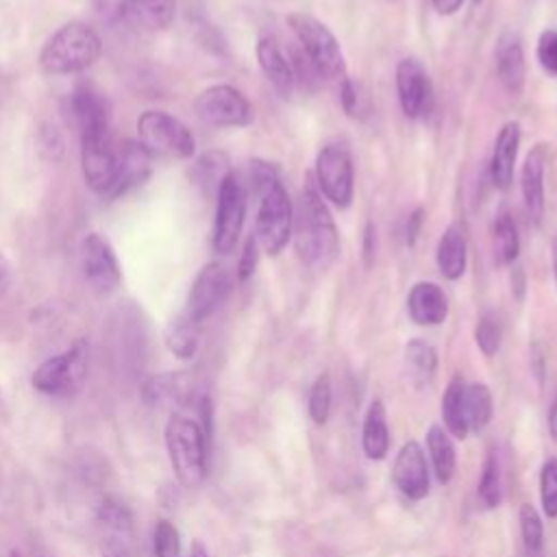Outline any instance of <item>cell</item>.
Instances as JSON below:
<instances>
[{
	"label": "cell",
	"mask_w": 557,
	"mask_h": 557,
	"mask_svg": "<svg viewBox=\"0 0 557 557\" xmlns=\"http://www.w3.org/2000/svg\"><path fill=\"white\" fill-rule=\"evenodd\" d=\"M294 244L300 261L311 270H326L339 252L335 222L322 200V194L307 185L294 209Z\"/></svg>",
	"instance_id": "obj_1"
},
{
	"label": "cell",
	"mask_w": 557,
	"mask_h": 557,
	"mask_svg": "<svg viewBox=\"0 0 557 557\" xmlns=\"http://www.w3.org/2000/svg\"><path fill=\"white\" fill-rule=\"evenodd\" d=\"M163 437L176 481L189 490L198 487L207 476L209 455V437L202 431L200 422L185 413H172L165 424Z\"/></svg>",
	"instance_id": "obj_2"
},
{
	"label": "cell",
	"mask_w": 557,
	"mask_h": 557,
	"mask_svg": "<svg viewBox=\"0 0 557 557\" xmlns=\"http://www.w3.org/2000/svg\"><path fill=\"white\" fill-rule=\"evenodd\" d=\"M102 52V41L98 33L83 24L70 22L63 24L52 37L44 44L39 54V65L46 74H78L91 67Z\"/></svg>",
	"instance_id": "obj_3"
},
{
	"label": "cell",
	"mask_w": 557,
	"mask_h": 557,
	"mask_svg": "<svg viewBox=\"0 0 557 557\" xmlns=\"http://www.w3.org/2000/svg\"><path fill=\"white\" fill-rule=\"evenodd\" d=\"M294 35L298 37L309 63L315 72L329 81L346 78V63L335 35L315 17L307 13H292L287 17Z\"/></svg>",
	"instance_id": "obj_4"
},
{
	"label": "cell",
	"mask_w": 557,
	"mask_h": 557,
	"mask_svg": "<svg viewBox=\"0 0 557 557\" xmlns=\"http://www.w3.org/2000/svg\"><path fill=\"white\" fill-rule=\"evenodd\" d=\"M294 228V207L289 200L287 189L281 181H274L259 194V209H257V222H255V237L257 244L268 255H278Z\"/></svg>",
	"instance_id": "obj_5"
},
{
	"label": "cell",
	"mask_w": 557,
	"mask_h": 557,
	"mask_svg": "<svg viewBox=\"0 0 557 557\" xmlns=\"http://www.w3.org/2000/svg\"><path fill=\"white\" fill-rule=\"evenodd\" d=\"M89 372V346L85 342L72 344L67 350L46 359L33 372V385L50 396L76 394Z\"/></svg>",
	"instance_id": "obj_6"
},
{
	"label": "cell",
	"mask_w": 557,
	"mask_h": 557,
	"mask_svg": "<svg viewBox=\"0 0 557 557\" xmlns=\"http://www.w3.org/2000/svg\"><path fill=\"white\" fill-rule=\"evenodd\" d=\"M139 141L152 152L174 159H189L196 152V139L191 131L174 115L165 111H144L137 120Z\"/></svg>",
	"instance_id": "obj_7"
},
{
	"label": "cell",
	"mask_w": 557,
	"mask_h": 557,
	"mask_svg": "<svg viewBox=\"0 0 557 557\" xmlns=\"http://www.w3.org/2000/svg\"><path fill=\"white\" fill-rule=\"evenodd\" d=\"M246 220V191L237 174L228 172L218 187V205L213 220V250L220 255L233 252L239 242Z\"/></svg>",
	"instance_id": "obj_8"
},
{
	"label": "cell",
	"mask_w": 557,
	"mask_h": 557,
	"mask_svg": "<svg viewBox=\"0 0 557 557\" xmlns=\"http://www.w3.org/2000/svg\"><path fill=\"white\" fill-rule=\"evenodd\" d=\"M81 165L87 187L111 198L117 174V150L113 148L109 128L81 133Z\"/></svg>",
	"instance_id": "obj_9"
},
{
	"label": "cell",
	"mask_w": 557,
	"mask_h": 557,
	"mask_svg": "<svg viewBox=\"0 0 557 557\" xmlns=\"http://www.w3.org/2000/svg\"><path fill=\"white\" fill-rule=\"evenodd\" d=\"M315 181L320 194L335 207L346 209L355 196V168L346 146L329 144L318 152Z\"/></svg>",
	"instance_id": "obj_10"
},
{
	"label": "cell",
	"mask_w": 557,
	"mask_h": 557,
	"mask_svg": "<svg viewBox=\"0 0 557 557\" xmlns=\"http://www.w3.org/2000/svg\"><path fill=\"white\" fill-rule=\"evenodd\" d=\"M196 113L211 126H248L255 120L250 100L233 85H211L198 94Z\"/></svg>",
	"instance_id": "obj_11"
},
{
	"label": "cell",
	"mask_w": 557,
	"mask_h": 557,
	"mask_svg": "<svg viewBox=\"0 0 557 557\" xmlns=\"http://www.w3.org/2000/svg\"><path fill=\"white\" fill-rule=\"evenodd\" d=\"M81 272L85 283L100 296L113 294L122 283L117 257L100 233H89L81 242Z\"/></svg>",
	"instance_id": "obj_12"
},
{
	"label": "cell",
	"mask_w": 557,
	"mask_h": 557,
	"mask_svg": "<svg viewBox=\"0 0 557 557\" xmlns=\"http://www.w3.org/2000/svg\"><path fill=\"white\" fill-rule=\"evenodd\" d=\"M228 294H231L228 272L218 261H211L194 278L183 313L191 322L202 324L207 318H211L224 305Z\"/></svg>",
	"instance_id": "obj_13"
},
{
	"label": "cell",
	"mask_w": 557,
	"mask_h": 557,
	"mask_svg": "<svg viewBox=\"0 0 557 557\" xmlns=\"http://www.w3.org/2000/svg\"><path fill=\"white\" fill-rule=\"evenodd\" d=\"M396 91L400 109L407 117H420L431 109L433 87L429 72L416 59H403L396 65Z\"/></svg>",
	"instance_id": "obj_14"
},
{
	"label": "cell",
	"mask_w": 557,
	"mask_h": 557,
	"mask_svg": "<svg viewBox=\"0 0 557 557\" xmlns=\"http://www.w3.org/2000/svg\"><path fill=\"white\" fill-rule=\"evenodd\" d=\"M189 374L185 372H161L152 374L141 385V396L146 405H178V407H194L205 396Z\"/></svg>",
	"instance_id": "obj_15"
},
{
	"label": "cell",
	"mask_w": 557,
	"mask_h": 557,
	"mask_svg": "<svg viewBox=\"0 0 557 557\" xmlns=\"http://www.w3.org/2000/svg\"><path fill=\"white\" fill-rule=\"evenodd\" d=\"M392 481L398 487V492L405 494L409 500H420L429 494L431 479L426 455L416 440L405 442L403 448L398 450L392 468Z\"/></svg>",
	"instance_id": "obj_16"
},
{
	"label": "cell",
	"mask_w": 557,
	"mask_h": 557,
	"mask_svg": "<svg viewBox=\"0 0 557 557\" xmlns=\"http://www.w3.org/2000/svg\"><path fill=\"white\" fill-rule=\"evenodd\" d=\"M546 148L535 146L520 170V189H522V200H524V211L533 224L542 222L544 215V172H546Z\"/></svg>",
	"instance_id": "obj_17"
},
{
	"label": "cell",
	"mask_w": 557,
	"mask_h": 557,
	"mask_svg": "<svg viewBox=\"0 0 557 557\" xmlns=\"http://www.w3.org/2000/svg\"><path fill=\"white\" fill-rule=\"evenodd\" d=\"M152 172V152L141 141H124L117 150V174L111 198L126 194L128 189L141 185Z\"/></svg>",
	"instance_id": "obj_18"
},
{
	"label": "cell",
	"mask_w": 557,
	"mask_h": 557,
	"mask_svg": "<svg viewBox=\"0 0 557 557\" xmlns=\"http://www.w3.org/2000/svg\"><path fill=\"white\" fill-rule=\"evenodd\" d=\"M409 318L420 326L442 324L448 315V300L437 283H416L407 296Z\"/></svg>",
	"instance_id": "obj_19"
},
{
	"label": "cell",
	"mask_w": 557,
	"mask_h": 557,
	"mask_svg": "<svg viewBox=\"0 0 557 557\" xmlns=\"http://www.w3.org/2000/svg\"><path fill=\"white\" fill-rule=\"evenodd\" d=\"M496 72L503 87L511 94H520L524 87V52L518 33L505 30L496 41Z\"/></svg>",
	"instance_id": "obj_20"
},
{
	"label": "cell",
	"mask_w": 557,
	"mask_h": 557,
	"mask_svg": "<svg viewBox=\"0 0 557 557\" xmlns=\"http://www.w3.org/2000/svg\"><path fill=\"white\" fill-rule=\"evenodd\" d=\"M257 61H259V67H261L263 76L268 78V83L283 98H289L292 91H294V85H296V76H294V67H292L289 59L283 54L276 39H272V37H261L259 39Z\"/></svg>",
	"instance_id": "obj_21"
},
{
	"label": "cell",
	"mask_w": 557,
	"mask_h": 557,
	"mask_svg": "<svg viewBox=\"0 0 557 557\" xmlns=\"http://www.w3.org/2000/svg\"><path fill=\"white\" fill-rule=\"evenodd\" d=\"M518 146H520V124L507 122L496 135L492 159H490V176L494 187L507 189L511 185Z\"/></svg>",
	"instance_id": "obj_22"
},
{
	"label": "cell",
	"mask_w": 557,
	"mask_h": 557,
	"mask_svg": "<svg viewBox=\"0 0 557 557\" xmlns=\"http://www.w3.org/2000/svg\"><path fill=\"white\" fill-rule=\"evenodd\" d=\"M70 111L76 122L78 135L87 131L109 128V104L107 98L89 85H78L70 96Z\"/></svg>",
	"instance_id": "obj_23"
},
{
	"label": "cell",
	"mask_w": 557,
	"mask_h": 557,
	"mask_svg": "<svg viewBox=\"0 0 557 557\" xmlns=\"http://www.w3.org/2000/svg\"><path fill=\"white\" fill-rule=\"evenodd\" d=\"M437 268L448 281H457L468 261V239H466V226L461 222H453L446 226L437 242Z\"/></svg>",
	"instance_id": "obj_24"
},
{
	"label": "cell",
	"mask_w": 557,
	"mask_h": 557,
	"mask_svg": "<svg viewBox=\"0 0 557 557\" xmlns=\"http://www.w3.org/2000/svg\"><path fill=\"white\" fill-rule=\"evenodd\" d=\"M361 446L368 459L381 461L389 450V429H387V411L383 400L374 398L366 411L363 429H361Z\"/></svg>",
	"instance_id": "obj_25"
},
{
	"label": "cell",
	"mask_w": 557,
	"mask_h": 557,
	"mask_svg": "<svg viewBox=\"0 0 557 557\" xmlns=\"http://www.w3.org/2000/svg\"><path fill=\"white\" fill-rule=\"evenodd\" d=\"M426 450H429V457H431V463H433L435 479L442 485L450 483V479L455 474V468H457V453H455V444H453L448 431L433 424L426 431Z\"/></svg>",
	"instance_id": "obj_26"
},
{
	"label": "cell",
	"mask_w": 557,
	"mask_h": 557,
	"mask_svg": "<svg viewBox=\"0 0 557 557\" xmlns=\"http://www.w3.org/2000/svg\"><path fill=\"white\" fill-rule=\"evenodd\" d=\"M405 370L413 385L426 387L431 385L437 370V352L424 339H411L405 346Z\"/></svg>",
	"instance_id": "obj_27"
},
{
	"label": "cell",
	"mask_w": 557,
	"mask_h": 557,
	"mask_svg": "<svg viewBox=\"0 0 557 557\" xmlns=\"http://www.w3.org/2000/svg\"><path fill=\"white\" fill-rule=\"evenodd\" d=\"M463 411H466V424L468 431H483L494 413V403L490 387L483 383H466L463 387Z\"/></svg>",
	"instance_id": "obj_28"
},
{
	"label": "cell",
	"mask_w": 557,
	"mask_h": 557,
	"mask_svg": "<svg viewBox=\"0 0 557 557\" xmlns=\"http://www.w3.org/2000/svg\"><path fill=\"white\" fill-rule=\"evenodd\" d=\"M463 379L455 376L444 396H442V418H444V426L448 431V435L463 440L468 437V424H466V411H463Z\"/></svg>",
	"instance_id": "obj_29"
},
{
	"label": "cell",
	"mask_w": 557,
	"mask_h": 557,
	"mask_svg": "<svg viewBox=\"0 0 557 557\" xmlns=\"http://www.w3.org/2000/svg\"><path fill=\"white\" fill-rule=\"evenodd\" d=\"M200 324L191 322L185 313H178L165 329V344L178 359H191L198 350Z\"/></svg>",
	"instance_id": "obj_30"
},
{
	"label": "cell",
	"mask_w": 557,
	"mask_h": 557,
	"mask_svg": "<svg viewBox=\"0 0 557 557\" xmlns=\"http://www.w3.org/2000/svg\"><path fill=\"white\" fill-rule=\"evenodd\" d=\"M131 15L152 30H163L174 22L176 0H131Z\"/></svg>",
	"instance_id": "obj_31"
},
{
	"label": "cell",
	"mask_w": 557,
	"mask_h": 557,
	"mask_svg": "<svg viewBox=\"0 0 557 557\" xmlns=\"http://www.w3.org/2000/svg\"><path fill=\"white\" fill-rule=\"evenodd\" d=\"M98 522L107 529V535L128 537L133 535V513L131 509L115 496H104L96 511Z\"/></svg>",
	"instance_id": "obj_32"
},
{
	"label": "cell",
	"mask_w": 557,
	"mask_h": 557,
	"mask_svg": "<svg viewBox=\"0 0 557 557\" xmlns=\"http://www.w3.org/2000/svg\"><path fill=\"white\" fill-rule=\"evenodd\" d=\"M520 252V237L513 218L507 211H500L494 220V255L500 265L516 261Z\"/></svg>",
	"instance_id": "obj_33"
},
{
	"label": "cell",
	"mask_w": 557,
	"mask_h": 557,
	"mask_svg": "<svg viewBox=\"0 0 557 557\" xmlns=\"http://www.w3.org/2000/svg\"><path fill=\"white\" fill-rule=\"evenodd\" d=\"M479 498L487 509L500 505L503 498V479H500V463L496 450H490L483 461L481 479H479Z\"/></svg>",
	"instance_id": "obj_34"
},
{
	"label": "cell",
	"mask_w": 557,
	"mask_h": 557,
	"mask_svg": "<svg viewBox=\"0 0 557 557\" xmlns=\"http://www.w3.org/2000/svg\"><path fill=\"white\" fill-rule=\"evenodd\" d=\"M518 522H520V535H522L524 550L531 557H540L544 550V524H542V518L535 511V507L529 503H522L520 511H518Z\"/></svg>",
	"instance_id": "obj_35"
},
{
	"label": "cell",
	"mask_w": 557,
	"mask_h": 557,
	"mask_svg": "<svg viewBox=\"0 0 557 557\" xmlns=\"http://www.w3.org/2000/svg\"><path fill=\"white\" fill-rule=\"evenodd\" d=\"M331 398H333V392H331V379L329 374H320L315 379V383L311 385L309 389V400H307V409H309V418L315 422V424H324L329 420V413H331Z\"/></svg>",
	"instance_id": "obj_36"
},
{
	"label": "cell",
	"mask_w": 557,
	"mask_h": 557,
	"mask_svg": "<svg viewBox=\"0 0 557 557\" xmlns=\"http://www.w3.org/2000/svg\"><path fill=\"white\" fill-rule=\"evenodd\" d=\"M540 498L546 518H557V457H548L540 472Z\"/></svg>",
	"instance_id": "obj_37"
},
{
	"label": "cell",
	"mask_w": 557,
	"mask_h": 557,
	"mask_svg": "<svg viewBox=\"0 0 557 557\" xmlns=\"http://www.w3.org/2000/svg\"><path fill=\"white\" fill-rule=\"evenodd\" d=\"M474 339H476V346L481 348V352L485 357L496 355L498 348H500V339H503V331H500L498 318L492 315V313H483L481 320L476 322Z\"/></svg>",
	"instance_id": "obj_38"
},
{
	"label": "cell",
	"mask_w": 557,
	"mask_h": 557,
	"mask_svg": "<svg viewBox=\"0 0 557 557\" xmlns=\"http://www.w3.org/2000/svg\"><path fill=\"white\" fill-rule=\"evenodd\" d=\"M154 557H181V535L170 520H159L152 535Z\"/></svg>",
	"instance_id": "obj_39"
},
{
	"label": "cell",
	"mask_w": 557,
	"mask_h": 557,
	"mask_svg": "<svg viewBox=\"0 0 557 557\" xmlns=\"http://www.w3.org/2000/svg\"><path fill=\"white\" fill-rule=\"evenodd\" d=\"M94 11L102 24L115 26L131 15V0H94Z\"/></svg>",
	"instance_id": "obj_40"
},
{
	"label": "cell",
	"mask_w": 557,
	"mask_h": 557,
	"mask_svg": "<svg viewBox=\"0 0 557 557\" xmlns=\"http://www.w3.org/2000/svg\"><path fill=\"white\" fill-rule=\"evenodd\" d=\"M537 61L544 72L557 76V30L548 28L537 39Z\"/></svg>",
	"instance_id": "obj_41"
},
{
	"label": "cell",
	"mask_w": 557,
	"mask_h": 557,
	"mask_svg": "<svg viewBox=\"0 0 557 557\" xmlns=\"http://www.w3.org/2000/svg\"><path fill=\"white\" fill-rule=\"evenodd\" d=\"M259 244H257V237H248L246 239V246H244V252L239 257V265H237V278L239 281H246L252 272H255V265H257V257H259Z\"/></svg>",
	"instance_id": "obj_42"
},
{
	"label": "cell",
	"mask_w": 557,
	"mask_h": 557,
	"mask_svg": "<svg viewBox=\"0 0 557 557\" xmlns=\"http://www.w3.org/2000/svg\"><path fill=\"white\" fill-rule=\"evenodd\" d=\"M100 555L102 557H135L128 537H120V535H107L102 540Z\"/></svg>",
	"instance_id": "obj_43"
},
{
	"label": "cell",
	"mask_w": 557,
	"mask_h": 557,
	"mask_svg": "<svg viewBox=\"0 0 557 557\" xmlns=\"http://www.w3.org/2000/svg\"><path fill=\"white\" fill-rule=\"evenodd\" d=\"M342 104H344L346 113H350V115L357 109V91L348 78H342Z\"/></svg>",
	"instance_id": "obj_44"
},
{
	"label": "cell",
	"mask_w": 557,
	"mask_h": 557,
	"mask_svg": "<svg viewBox=\"0 0 557 557\" xmlns=\"http://www.w3.org/2000/svg\"><path fill=\"white\" fill-rule=\"evenodd\" d=\"M374 235H376V233H374V224H368V226H366V233H363V259H366V265H368V268H370L372 261H374V242H376Z\"/></svg>",
	"instance_id": "obj_45"
},
{
	"label": "cell",
	"mask_w": 557,
	"mask_h": 557,
	"mask_svg": "<svg viewBox=\"0 0 557 557\" xmlns=\"http://www.w3.org/2000/svg\"><path fill=\"white\" fill-rule=\"evenodd\" d=\"M11 281H13L11 263H9V259L0 252V296H4V294H7V289H9Z\"/></svg>",
	"instance_id": "obj_46"
},
{
	"label": "cell",
	"mask_w": 557,
	"mask_h": 557,
	"mask_svg": "<svg viewBox=\"0 0 557 557\" xmlns=\"http://www.w3.org/2000/svg\"><path fill=\"white\" fill-rule=\"evenodd\" d=\"M420 224H422V209H416V211L409 215V222H407V244H409V246L416 244Z\"/></svg>",
	"instance_id": "obj_47"
},
{
	"label": "cell",
	"mask_w": 557,
	"mask_h": 557,
	"mask_svg": "<svg viewBox=\"0 0 557 557\" xmlns=\"http://www.w3.org/2000/svg\"><path fill=\"white\" fill-rule=\"evenodd\" d=\"M461 4H463V0H433V9L440 15H450V13L459 11Z\"/></svg>",
	"instance_id": "obj_48"
},
{
	"label": "cell",
	"mask_w": 557,
	"mask_h": 557,
	"mask_svg": "<svg viewBox=\"0 0 557 557\" xmlns=\"http://www.w3.org/2000/svg\"><path fill=\"white\" fill-rule=\"evenodd\" d=\"M548 433H550V440L557 444V394H555L550 411H548Z\"/></svg>",
	"instance_id": "obj_49"
},
{
	"label": "cell",
	"mask_w": 557,
	"mask_h": 557,
	"mask_svg": "<svg viewBox=\"0 0 557 557\" xmlns=\"http://www.w3.org/2000/svg\"><path fill=\"white\" fill-rule=\"evenodd\" d=\"M187 557H209V550L205 548V544L200 540H194L191 546H189Z\"/></svg>",
	"instance_id": "obj_50"
},
{
	"label": "cell",
	"mask_w": 557,
	"mask_h": 557,
	"mask_svg": "<svg viewBox=\"0 0 557 557\" xmlns=\"http://www.w3.org/2000/svg\"><path fill=\"white\" fill-rule=\"evenodd\" d=\"M553 268H555V281H557V235L553 239Z\"/></svg>",
	"instance_id": "obj_51"
},
{
	"label": "cell",
	"mask_w": 557,
	"mask_h": 557,
	"mask_svg": "<svg viewBox=\"0 0 557 557\" xmlns=\"http://www.w3.org/2000/svg\"><path fill=\"white\" fill-rule=\"evenodd\" d=\"M9 557H20V553H15V550H13Z\"/></svg>",
	"instance_id": "obj_52"
}]
</instances>
